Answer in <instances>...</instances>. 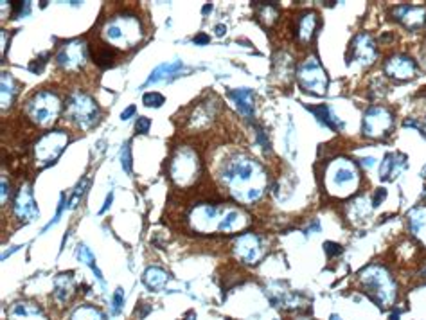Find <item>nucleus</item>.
I'll return each instance as SVG.
<instances>
[{"label":"nucleus","instance_id":"obj_6","mask_svg":"<svg viewBox=\"0 0 426 320\" xmlns=\"http://www.w3.org/2000/svg\"><path fill=\"white\" fill-rule=\"evenodd\" d=\"M169 171H171V178L182 187L194 184L198 178V173H200V162H198L196 153L185 148L178 149L171 160Z\"/></svg>","mask_w":426,"mask_h":320},{"label":"nucleus","instance_id":"obj_48","mask_svg":"<svg viewBox=\"0 0 426 320\" xmlns=\"http://www.w3.org/2000/svg\"><path fill=\"white\" fill-rule=\"evenodd\" d=\"M331 320H342V318L338 315H331Z\"/></svg>","mask_w":426,"mask_h":320},{"label":"nucleus","instance_id":"obj_31","mask_svg":"<svg viewBox=\"0 0 426 320\" xmlns=\"http://www.w3.org/2000/svg\"><path fill=\"white\" fill-rule=\"evenodd\" d=\"M121 166H123L124 173H132V149H130V144L123 146V151H121Z\"/></svg>","mask_w":426,"mask_h":320},{"label":"nucleus","instance_id":"obj_37","mask_svg":"<svg viewBox=\"0 0 426 320\" xmlns=\"http://www.w3.org/2000/svg\"><path fill=\"white\" fill-rule=\"evenodd\" d=\"M45 60H47V54H44V56H40L38 60H35V62L29 65V71L35 72V74H38V72H42V69H44L45 65Z\"/></svg>","mask_w":426,"mask_h":320},{"label":"nucleus","instance_id":"obj_2","mask_svg":"<svg viewBox=\"0 0 426 320\" xmlns=\"http://www.w3.org/2000/svg\"><path fill=\"white\" fill-rule=\"evenodd\" d=\"M360 281L363 282V288L367 289L374 302L379 304V307L390 306L395 300V282L383 266L370 264L360 273Z\"/></svg>","mask_w":426,"mask_h":320},{"label":"nucleus","instance_id":"obj_16","mask_svg":"<svg viewBox=\"0 0 426 320\" xmlns=\"http://www.w3.org/2000/svg\"><path fill=\"white\" fill-rule=\"evenodd\" d=\"M182 71H184V63H182L180 60L162 63V65H158L150 74V78L146 81V87H148V85L158 83V81H171V79L178 78Z\"/></svg>","mask_w":426,"mask_h":320},{"label":"nucleus","instance_id":"obj_21","mask_svg":"<svg viewBox=\"0 0 426 320\" xmlns=\"http://www.w3.org/2000/svg\"><path fill=\"white\" fill-rule=\"evenodd\" d=\"M320 22H318V17L315 13H306L299 18V27H297V36H299L302 42H311V38L315 36L316 29H318Z\"/></svg>","mask_w":426,"mask_h":320},{"label":"nucleus","instance_id":"obj_3","mask_svg":"<svg viewBox=\"0 0 426 320\" xmlns=\"http://www.w3.org/2000/svg\"><path fill=\"white\" fill-rule=\"evenodd\" d=\"M105 38L114 49H132L142 38L141 24L135 17H117L106 24Z\"/></svg>","mask_w":426,"mask_h":320},{"label":"nucleus","instance_id":"obj_35","mask_svg":"<svg viewBox=\"0 0 426 320\" xmlns=\"http://www.w3.org/2000/svg\"><path fill=\"white\" fill-rule=\"evenodd\" d=\"M150 126H151V121L148 117H139L135 123V130L137 133H141V135H146V133L150 132Z\"/></svg>","mask_w":426,"mask_h":320},{"label":"nucleus","instance_id":"obj_23","mask_svg":"<svg viewBox=\"0 0 426 320\" xmlns=\"http://www.w3.org/2000/svg\"><path fill=\"white\" fill-rule=\"evenodd\" d=\"M74 289V279H72V273H60L54 281V295H56L58 300H67L71 297V291Z\"/></svg>","mask_w":426,"mask_h":320},{"label":"nucleus","instance_id":"obj_19","mask_svg":"<svg viewBox=\"0 0 426 320\" xmlns=\"http://www.w3.org/2000/svg\"><path fill=\"white\" fill-rule=\"evenodd\" d=\"M308 110L315 115L316 119H318V123L324 124V126H327L329 130H342L343 128V123L333 114V110H331L327 105L308 106Z\"/></svg>","mask_w":426,"mask_h":320},{"label":"nucleus","instance_id":"obj_26","mask_svg":"<svg viewBox=\"0 0 426 320\" xmlns=\"http://www.w3.org/2000/svg\"><path fill=\"white\" fill-rule=\"evenodd\" d=\"M397 158L399 155H394V153H388L387 157L383 158L381 162V169H379V178L381 180H390L395 176V173L401 171V167H397Z\"/></svg>","mask_w":426,"mask_h":320},{"label":"nucleus","instance_id":"obj_45","mask_svg":"<svg viewBox=\"0 0 426 320\" xmlns=\"http://www.w3.org/2000/svg\"><path fill=\"white\" fill-rule=\"evenodd\" d=\"M209 11H212V4H205V6H203V11H202V13H203V15H209Z\"/></svg>","mask_w":426,"mask_h":320},{"label":"nucleus","instance_id":"obj_32","mask_svg":"<svg viewBox=\"0 0 426 320\" xmlns=\"http://www.w3.org/2000/svg\"><path fill=\"white\" fill-rule=\"evenodd\" d=\"M29 9H31V2H11V17H24L29 13Z\"/></svg>","mask_w":426,"mask_h":320},{"label":"nucleus","instance_id":"obj_39","mask_svg":"<svg viewBox=\"0 0 426 320\" xmlns=\"http://www.w3.org/2000/svg\"><path fill=\"white\" fill-rule=\"evenodd\" d=\"M193 42H194L196 45H207L209 42H211V38H209V36H207L205 33H200V35L194 36Z\"/></svg>","mask_w":426,"mask_h":320},{"label":"nucleus","instance_id":"obj_30","mask_svg":"<svg viewBox=\"0 0 426 320\" xmlns=\"http://www.w3.org/2000/svg\"><path fill=\"white\" fill-rule=\"evenodd\" d=\"M88 185V178H83V182H79L78 187L74 189V193H72V198L69 200V209H74L76 205L79 203V200L83 198V193H85V189H87Z\"/></svg>","mask_w":426,"mask_h":320},{"label":"nucleus","instance_id":"obj_36","mask_svg":"<svg viewBox=\"0 0 426 320\" xmlns=\"http://www.w3.org/2000/svg\"><path fill=\"white\" fill-rule=\"evenodd\" d=\"M63 207H67V205H65V194H62V198H60V207H58V211H56V216H54V219H53V221H51V223H47V225H45V228H44V232H45V230H49V228L53 227V225H56V223H58V219L62 218V212H63Z\"/></svg>","mask_w":426,"mask_h":320},{"label":"nucleus","instance_id":"obj_38","mask_svg":"<svg viewBox=\"0 0 426 320\" xmlns=\"http://www.w3.org/2000/svg\"><path fill=\"white\" fill-rule=\"evenodd\" d=\"M385 198H387V191H385V189H376V193H374V198H372V207H378Z\"/></svg>","mask_w":426,"mask_h":320},{"label":"nucleus","instance_id":"obj_50","mask_svg":"<svg viewBox=\"0 0 426 320\" xmlns=\"http://www.w3.org/2000/svg\"><path fill=\"white\" fill-rule=\"evenodd\" d=\"M299 320H313V318H299Z\"/></svg>","mask_w":426,"mask_h":320},{"label":"nucleus","instance_id":"obj_34","mask_svg":"<svg viewBox=\"0 0 426 320\" xmlns=\"http://www.w3.org/2000/svg\"><path fill=\"white\" fill-rule=\"evenodd\" d=\"M324 252L327 257H334V255L342 254V245H338V243H334V241H325Z\"/></svg>","mask_w":426,"mask_h":320},{"label":"nucleus","instance_id":"obj_49","mask_svg":"<svg viewBox=\"0 0 426 320\" xmlns=\"http://www.w3.org/2000/svg\"><path fill=\"white\" fill-rule=\"evenodd\" d=\"M421 176H422V178H426V167H424V169H422V173H421Z\"/></svg>","mask_w":426,"mask_h":320},{"label":"nucleus","instance_id":"obj_9","mask_svg":"<svg viewBox=\"0 0 426 320\" xmlns=\"http://www.w3.org/2000/svg\"><path fill=\"white\" fill-rule=\"evenodd\" d=\"M356 178H358L356 167L352 166L349 160H336V164H333V166H331L329 185L334 189L333 193H336V194L351 193L349 189L354 185Z\"/></svg>","mask_w":426,"mask_h":320},{"label":"nucleus","instance_id":"obj_14","mask_svg":"<svg viewBox=\"0 0 426 320\" xmlns=\"http://www.w3.org/2000/svg\"><path fill=\"white\" fill-rule=\"evenodd\" d=\"M351 51L354 54V60L360 62L361 65H370L374 62V58H376V45H374V40L367 33L356 35V38L352 40Z\"/></svg>","mask_w":426,"mask_h":320},{"label":"nucleus","instance_id":"obj_1","mask_svg":"<svg viewBox=\"0 0 426 320\" xmlns=\"http://www.w3.org/2000/svg\"><path fill=\"white\" fill-rule=\"evenodd\" d=\"M221 180L229 187L230 194L243 203H254L263 196L266 187V175L259 162L239 157L223 166Z\"/></svg>","mask_w":426,"mask_h":320},{"label":"nucleus","instance_id":"obj_41","mask_svg":"<svg viewBox=\"0 0 426 320\" xmlns=\"http://www.w3.org/2000/svg\"><path fill=\"white\" fill-rule=\"evenodd\" d=\"M112 200H114V194H108V196H106V202H105V205L101 207V211H99V214H103V212H106V209H108V207H110V203H112Z\"/></svg>","mask_w":426,"mask_h":320},{"label":"nucleus","instance_id":"obj_7","mask_svg":"<svg viewBox=\"0 0 426 320\" xmlns=\"http://www.w3.org/2000/svg\"><path fill=\"white\" fill-rule=\"evenodd\" d=\"M69 144V135L67 132H49L45 135L40 137V141L35 146V155L42 166H51L54 164L60 155L63 153V149Z\"/></svg>","mask_w":426,"mask_h":320},{"label":"nucleus","instance_id":"obj_28","mask_svg":"<svg viewBox=\"0 0 426 320\" xmlns=\"http://www.w3.org/2000/svg\"><path fill=\"white\" fill-rule=\"evenodd\" d=\"M71 320H105V316L97 311L96 307L83 306V307H79V309H76V311L72 313Z\"/></svg>","mask_w":426,"mask_h":320},{"label":"nucleus","instance_id":"obj_12","mask_svg":"<svg viewBox=\"0 0 426 320\" xmlns=\"http://www.w3.org/2000/svg\"><path fill=\"white\" fill-rule=\"evenodd\" d=\"M56 60L63 69H78L87 60V47L81 42H71L60 49Z\"/></svg>","mask_w":426,"mask_h":320},{"label":"nucleus","instance_id":"obj_17","mask_svg":"<svg viewBox=\"0 0 426 320\" xmlns=\"http://www.w3.org/2000/svg\"><path fill=\"white\" fill-rule=\"evenodd\" d=\"M229 97L236 103L239 114L245 117H254V90L252 88H232L229 90Z\"/></svg>","mask_w":426,"mask_h":320},{"label":"nucleus","instance_id":"obj_44","mask_svg":"<svg viewBox=\"0 0 426 320\" xmlns=\"http://www.w3.org/2000/svg\"><path fill=\"white\" fill-rule=\"evenodd\" d=\"M361 162H363V166H367V167H372V166H374V158H372V157H369V158H363V160H361Z\"/></svg>","mask_w":426,"mask_h":320},{"label":"nucleus","instance_id":"obj_10","mask_svg":"<svg viewBox=\"0 0 426 320\" xmlns=\"http://www.w3.org/2000/svg\"><path fill=\"white\" fill-rule=\"evenodd\" d=\"M392 128V114L387 108L381 106H374L370 108L363 119V133L372 139H379L388 133Z\"/></svg>","mask_w":426,"mask_h":320},{"label":"nucleus","instance_id":"obj_20","mask_svg":"<svg viewBox=\"0 0 426 320\" xmlns=\"http://www.w3.org/2000/svg\"><path fill=\"white\" fill-rule=\"evenodd\" d=\"M90 56L94 63L101 69H108L114 65V60L117 56V51L110 45H90Z\"/></svg>","mask_w":426,"mask_h":320},{"label":"nucleus","instance_id":"obj_22","mask_svg":"<svg viewBox=\"0 0 426 320\" xmlns=\"http://www.w3.org/2000/svg\"><path fill=\"white\" fill-rule=\"evenodd\" d=\"M408 225L410 232L422 239L426 232V207H417L408 212Z\"/></svg>","mask_w":426,"mask_h":320},{"label":"nucleus","instance_id":"obj_11","mask_svg":"<svg viewBox=\"0 0 426 320\" xmlns=\"http://www.w3.org/2000/svg\"><path fill=\"white\" fill-rule=\"evenodd\" d=\"M234 252L243 263L255 264L264 254L263 239L259 236H255V234H243V236H239L236 239Z\"/></svg>","mask_w":426,"mask_h":320},{"label":"nucleus","instance_id":"obj_5","mask_svg":"<svg viewBox=\"0 0 426 320\" xmlns=\"http://www.w3.org/2000/svg\"><path fill=\"white\" fill-rule=\"evenodd\" d=\"M67 115L71 117L72 123H76L79 128L87 130V128L96 124L97 115H99V108H97V103L88 94L78 92L72 94L71 99H69Z\"/></svg>","mask_w":426,"mask_h":320},{"label":"nucleus","instance_id":"obj_43","mask_svg":"<svg viewBox=\"0 0 426 320\" xmlns=\"http://www.w3.org/2000/svg\"><path fill=\"white\" fill-rule=\"evenodd\" d=\"M6 198H8V182L2 178V202H6Z\"/></svg>","mask_w":426,"mask_h":320},{"label":"nucleus","instance_id":"obj_42","mask_svg":"<svg viewBox=\"0 0 426 320\" xmlns=\"http://www.w3.org/2000/svg\"><path fill=\"white\" fill-rule=\"evenodd\" d=\"M214 33H216V36H223L225 33H227V27H225L223 24H218V26L214 27Z\"/></svg>","mask_w":426,"mask_h":320},{"label":"nucleus","instance_id":"obj_33","mask_svg":"<svg viewBox=\"0 0 426 320\" xmlns=\"http://www.w3.org/2000/svg\"><path fill=\"white\" fill-rule=\"evenodd\" d=\"M123 306H124V291L121 288H117L114 297H112V313L117 315V313L123 309Z\"/></svg>","mask_w":426,"mask_h":320},{"label":"nucleus","instance_id":"obj_18","mask_svg":"<svg viewBox=\"0 0 426 320\" xmlns=\"http://www.w3.org/2000/svg\"><path fill=\"white\" fill-rule=\"evenodd\" d=\"M9 320H47L44 311L38 306L29 302H17L9 307L8 311Z\"/></svg>","mask_w":426,"mask_h":320},{"label":"nucleus","instance_id":"obj_29","mask_svg":"<svg viewBox=\"0 0 426 320\" xmlns=\"http://www.w3.org/2000/svg\"><path fill=\"white\" fill-rule=\"evenodd\" d=\"M142 103H144L148 108H160V106L166 103V97L158 92H148L142 97Z\"/></svg>","mask_w":426,"mask_h":320},{"label":"nucleus","instance_id":"obj_4","mask_svg":"<svg viewBox=\"0 0 426 320\" xmlns=\"http://www.w3.org/2000/svg\"><path fill=\"white\" fill-rule=\"evenodd\" d=\"M60 110H62L60 97L56 94L49 92V90L35 94L26 105V112L29 115V119L35 121L36 124H40V126L53 124L58 115H60Z\"/></svg>","mask_w":426,"mask_h":320},{"label":"nucleus","instance_id":"obj_8","mask_svg":"<svg viewBox=\"0 0 426 320\" xmlns=\"http://www.w3.org/2000/svg\"><path fill=\"white\" fill-rule=\"evenodd\" d=\"M299 83L306 92L322 96L327 88V74L316 58H309L299 69Z\"/></svg>","mask_w":426,"mask_h":320},{"label":"nucleus","instance_id":"obj_15","mask_svg":"<svg viewBox=\"0 0 426 320\" xmlns=\"http://www.w3.org/2000/svg\"><path fill=\"white\" fill-rule=\"evenodd\" d=\"M415 72V63L408 56H394L385 63V74L397 81L410 79Z\"/></svg>","mask_w":426,"mask_h":320},{"label":"nucleus","instance_id":"obj_13","mask_svg":"<svg viewBox=\"0 0 426 320\" xmlns=\"http://www.w3.org/2000/svg\"><path fill=\"white\" fill-rule=\"evenodd\" d=\"M15 214L17 218H20L22 221H35L40 216L38 207H36L35 198H33L31 187H22L20 193H18L17 200H15Z\"/></svg>","mask_w":426,"mask_h":320},{"label":"nucleus","instance_id":"obj_25","mask_svg":"<svg viewBox=\"0 0 426 320\" xmlns=\"http://www.w3.org/2000/svg\"><path fill=\"white\" fill-rule=\"evenodd\" d=\"M142 279H144V284L150 289H158L167 282V273L164 270H160V268H148Z\"/></svg>","mask_w":426,"mask_h":320},{"label":"nucleus","instance_id":"obj_46","mask_svg":"<svg viewBox=\"0 0 426 320\" xmlns=\"http://www.w3.org/2000/svg\"><path fill=\"white\" fill-rule=\"evenodd\" d=\"M184 320H196V315H194L193 311H189V313H187V316H185Z\"/></svg>","mask_w":426,"mask_h":320},{"label":"nucleus","instance_id":"obj_24","mask_svg":"<svg viewBox=\"0 0 426 320\" xmlns=\"http://www.w3.org/2000/svg\"><path fill=\"white\" fill-rule=\"evenodd\" d=\"M76 257H78L79 261H81V263H85V264H87V266H90V268H92V272L96 273L97 281L101 282V286H103V288H105V286H106V282H105V277H103L101 270H99V268H97L96 257H94L92 250L88 248V246H85V245H79L78 248H76Z\"/></svg>","mask_w":426,"mask_h":320},{"label":"nucleus","instance_id":"obj_47","mask_svg":"<svg viewBox=\"0 0 426 320\" xmlns=\"http://www.w3.org/2000/svg\"><path fill=\"white\" fill-rule=\"evenodd\" d=\"M388 320H399V313H392Z\"/></svg>","mask_w":426,"mask_h":320},{"label":"nucleus","instance_id":"obj_40","mask_svg":"<svg viewBox=\"0 0 426 320\" xmlns=\"http://www.w3.org/2000/svg\"><path fill=\"white\" fill-rule=\"evenodd\" d=\"M137 112V108H135V105H132V106H128L126 110H123V114H121V121H128V119L132 117L133 114H135Z\"/></svg>","mask_w":426,"mask_h":320},{"label":"nucleus","instance_id":"obj_27","mask_svg":"<svg viewBox=\"0 0 426 320\" xmlns=\"http://www.w3.org/2000/svg\"><path fill=\"white\" fill-rule=\"evenodd\" d=\"M17 96V85L9 74H2V108H8Z\"/></svg>","mask_w":426,"mask_h":320}]
</instances>
